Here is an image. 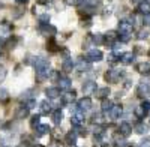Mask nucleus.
Returning <instances> with one entry per match:
<instances>
[{
	"label": "nucleus",
	"mask_w": 150,
	"mask_h": 147,
	"mask_svg": "<svg viewBox=\"0 0 150 147\" xmlns=\"http://www.w3.org/2000/svg\"><path fill=\"white\" fill-rule=\"evenodd\" d=\"M92 105H93V102H92V99H90V96H84V98H81V99L77 102V108L78 110H81V111H89V110L92 108Z\"/></svg>",
	"instance_id": "nucleus-9"
},
{
	"label": "nucleus",
	"mask_w": 150,
	"mask_h": 147,
	"mask_svg": "<svg viewBox=\"0 0 150 147\" xmlns=\"http://www.w3.org/2000/svg\"><path fill=\"white\" fill-rule=\"evenodd\" d=\"M41 114H44V116H48L50 113H51V110H53V105H51V102H50V101H42L41 102Z\"/></svg>",
	"instance_id": "nucleus-28"
},
{
	"label": "nucleus",
	"mask_w": 150,
	"mask_h": 147,
	"mask_svg": "<svg viewBox=\"0 0 150 147\" xmlns=\"http://www.w3.org/2000/svg\"><path fill=\"white\" fill-rule=\"evenodd\" d=\"M50 75H51V71H50V68L36 69V81H38V83L45 81L47 78H50Z\"/></svg>",
	"instance_id": "nucleus-11"
},
{
	"label": "nucleus",
	"mask_w": 150,
	"mask_h": 147,
	"mask_svg": "<svg viewBox=\"0 0 150 147\" xmlns=\"http://www.w3.org/2000/svg\"><path fill=\"white\" fill-rule=\"evenodd\" d=\"M134 60H135V54L134 53H123L120 56V62L123 65H132Z\"/></svg>",
	"instance_id": "nucleus-24"
},
{
	"label": "nucleus",
	"mask_w": 150,
	"mask_h": 147,
	"mask_svg": "<svg viewBox=\"0 0 150 147\" xmlns=\"http://www.w3.org/2000/svg\"><path fill=\"white\" fill-rule=\"evenodd\" d=\"M74 131H75V134H77L78 137H83V138H86L87 135H89V131H87L83 125H77V126H74Z\"/></svg>",
	"instance_id": "nucleus-32"
},
{
	"label": "nucleus",
	"mask_w": 150,
	"mask_h": 147,
	"mask_svg": "<svg viewBox=\"0 0 150 147\" xmlns=\"http://www.w3.org/2000/svg\"><path fill=\"white\" fill-rule=\"evenodd\" d=\"M51 119H53L54 125H60L62 123V120H63V113H62L60 108H56L54 111L51 113Z\"/></svg>",
	"instance_id": "nucleus-25"
},
{
	"label": "nucleus",
	"mask_w": 150,
	"mask_h": 147,
	"mask_svg": "<svg viewBox=\"0 0 150 147\" xmlns=\"http://www.w3.org/2000/svg\"><path fill=\"white\" fill-rule=\"evenodd\" d=\"M35 147H44V146H41V144H36Z\"/></svg>",
	"instance_id": "nucleus-53"
},
{
	"label": "nucleus",
	"mask_w": 150,
	"mask_h": 147,
	"mask_svg": "<svg viewBox=\"0 0 150 147\" xmlns=\"http://www.w3.org/2000/svg\"><path fill=\"white\" fill-rule=\"evenodd\" d=\"M15 2L18 5H26V3H29V0H15Z\"/></svg>",
	"instance_id": "nucleus-49"
},
{
	"label": "nucleus",
	"mask_w": 150,
	"mask_h": 147,
	"mask_svg": "<svg viewBox=\"0 0 150 147\" xmlns=\"http://www.w3.org/2000/svg\"><path fill=\"white\" fill-rule=\"evenodd\" d=\"M47 50H48L50 53H59V51H62V47H59L57 41L54 39V36H51V38L48 39V42H47Z\"/></svg>",
	"instance_id": "nucleus-18"
},
{
	"label": "nucleus",
	"mask_w": 150,
	"mask_h": 147,
	"mask_svg": "<svg viewBox=\"0 0 150 147\" xmlns=\"http://www.w3.org/2000/svg\"><path fill=\"white\" fill-rule=\"evenodd\" d=\"M140 147H150V138H144L140 143Z\"/></svg>",
	"instance_id": "nucleus-47"
},
{
	"label": "nucleus",
	"mask_w": 150,
	"mask_h": 147,
	"mask_svg": "<svg viewBox=\"0 0 150 147\" xmlns=\"http://www.w3.org/2000/svg\"><path fill=\"white\" fill-rule=\"evenodd\" d=\"M5 147H9V146H5Z\"/></svg>",
	"instance_id": "nucleus-54"
},
{
	"label": "nucleus",
	"mask_w": 150,
	"mask_h": 147,
	"mask_svg": "<svg viewBox=\"0 0 150 147\" xmlns=\"http://www.w3.org/2000/svg\"><path fill=\"white\" fill-rule=\"evenodd\" d=\"M5 42H6V39L3 36H0V47H5Z\"/></svg>",
	"instance_id": "nucleus-50"
},
{
	"label": "nucleus",
	"mask_w": 150,
	"mask_h": 147,
	"mask_svg": "<svg viewBox=\"0 0 150 147\" xmlns=\"http://www.w3.org/2000/svg\"><path fill=\"white\" fill-rule=\"evenodd\" d=\"M120 53H111L110 56H108V60L110 62H117V60H120Z\"/></svg>",
	"instance_id": "nucleus-42"
},
{
	"label": "nucleus",
	"mask_w": 150,
	"mask_h": 147,
	"mask_svg": "<svg viewBox=\"0 0 150 147\" xmlns=\"http://www.w3.org/2000/svg\"><path fill=\"white\" fill-rule=\"evenodd\" d=\"M131 2H132V3H137V2H140V0H131Z\"/></svg>",
	"instance_id": "nucleus-52"
},
{
	"label": "nucleus",
	"mask_w": 150,
	"mask_h": 147,
	"mask_svg": "<svg viewBox=\"0 0 150 147\" xmlns=\"http://www.w3.org/2000/svg\"><path fill=\"white\" fill-rule=\"evenodd\" d=\"M51 132V128H50L48 125H39V126H36V129H35V135H36V138H42L44 135H47V134H50Z\"/></svg>",
	"instance_id": "nucleus-17"
},
{
	"label": "nucleus",
	"mask_w": 150,
	"mask_h": 147,
	"mask_svg": "<svg viewBox=\"0 0 150 147\" xmlns=\"http://www.w3.org/2000/svg\"><path fill=\"white\" fill-rule=\"evenodd\" d=\"M39 23H41V24L50 23V15L47 14V12H45V14H41V15H39Z\"/></svg>",
	"instance_id": "nucleus-43"
},
{
	"label": "nucleus",
	"mask_w": 150,
	"mask_h": 147,
	"mask_svg": "<svg viewBox=\"0 0 150 147\" xmlns=\"http://www.w3.org/2000/svg\"><path fill=\"white\" fill-rule=\"evenodd\" d=\"M112 108V102L108 99V98H105V99H102V104H101V110L102 113H110V110Z\"/></svg>",
	"instance_id": "nucleus-33"
},
{
	"label": "nucleus",
	"mask_w": 150,
	"mask_h": 147,
	"mask_svg": "<svg viewBox=\"0 0 150 147\" xmlns=\"http://www.w3.org/2000/svg\"><path fill=\"white\" fill-rule=\"evenodd\" d=\"M24 105H26L29 110H32V108H35V107H36V99H35V98H30V99H27V101H26V104H24Z\"/></svg>",
	"instance_id": "nucleus-41"
},
{
	"label": "nucleus",
	"mask_w": 150,
	"mask_h": 147,
	"mask_svg": "<svg viewBox=\"0 0 150 147\" xmlns=\"http://www.w3.org/2000/svg\"><path fill=\"white\" fill-rule=\"evenodd\" d=\"M137 96L144 99V98L150 96V84L146 83V81H141L138 84V87H137Z\"/></svg>",
	"instance_id": "nucleus-5"
},
{
	"label": "nucleus",
	"mask_w": 150,
	"mask_h": 147,
	"mask_svg": "<svg viewBox=\"0 0 150 147\" xmlns=\"http://www.w3.org/2000/svg\"><path fill=\"white\" fill-rule=\"evenodd\" d=\"M84 120H86L84 111H81V110H78V108H75V111H74V114H72V117H71V123H72L74 126H77V125H83Z\"/></svg>",
	"instance_id": "nucleus-8"
},
{
	"label": "nucleus",
	"mask_w": 150,
	"mask_h": 147,
	"mask_svg": "<svg viewBox=\"0 0 150 147\" xmlns=\"http://www.w3.org/2000/svg\"><path fill=\"white\" fill-rule=\"evenodd\" d=\"M57 83H59V86L57 87L60 89V90H71V87H72V83H71V80L68 78V77H60L59 80H57Z\"/></svg>",
	"instance_id": "nucleus-19"
},
{
	"label": "nucleus",
	"mask_w": 150,
	"mask_h": 147,
	"mask_svg": "<svg viewBox=\"0 0 150 147\" xmlns=\"http://www.w3.org/2000/svg\"><path fill=\"white\" fill-rule=\"evenodd\" d=\"M122 77H123V71H120V69H108L104 75L105 81L111 83V84H117Z\"/></svg>",
	"instance_id": "nucleus-1"
},
{
	"label": "nucleus",
	"mask_w": 150,
	"mask_h": 147,
	"mask_svg": "<svg viewBox=\"0 0 150 147\" xmlns=\"http://www.w3.org/2000/svg\"><path fill=\"white\" fill-rule=\"evenodd\" d=\"M78 69L80 71H84V72H87V71H92V65L87 62V60H84V59H81L80 62H78Z\"/></svg>",
	"instance_id": "nucleus-34"
},
{
	"label": "nucleus",
	"mask_w": 150,
	"mask_h": 147,
	"mask_svg": "<svg viewBox=\"0 0 150 147\" xmlns=\"http://www.w3.org/2000/svg\"><path fill=\"white\" fill-rule=\"evenodd\" d=\"M80 24H81V27H90L92 24H93V23H92V17L87 15V17L81 18V23H80Z\"/></svg>",
	"instance_id": "nucleus-37"
},
{
	"label": "nucleus",
	"mask_w": 150,
	"mask_h": 147,
	"mask_svg": "<svg viewBox=\"0 0 150 147\" xmlns=\"http://www.w3.org/2000/svg\"><path fill=\"white\" fill-rule=\"evenodd\" d=\"M122 116H123V107H122L120 104L112 105V108L110 110V117H111V120H117V119H120Z\"/></svg>",
	"instance_id": "nucleus-13"
},
{
	"label": "nucleus",
	"mask_w": 150,
	"mask_h": 147,
	"mask_svg": "<svg viewBox=\"0 0 150 147\" xmlns=\"http://www.w3.org/2000/svg\"><path fill=\"white\" fill-rule=\"evenodd\" d=\"M27 63L32 65L35 69H42V68H50V62L44 57H30Z\"/></svg>",
	"instance_id": "nucleus-2"
},
{
	"label": "nucleus",
	"mask_w": 150,
	"mask_h": 147,
	"mask_svg": "<svg viewBox=\"0 0 150 147\" xmlns=\"http://www.w3.org/2000/svg\"><path fill=\"white\" fill-rule=\"evenodd\" d=\"M92 125H101L102 123V114L101 113H95L93 116H92Z\"/></svg>",
	"instance_id": "nucleus-36"
},
{
	"label": "nucleus",
	"mask_w": 150,
	"mask_h": 147,
	"mask_svg": "<svg viewBox=\"0 0 150 147\" xmlns=\"http://www.w3.org/2000/svg\"><path fill=\"white\" fill-rule=\"evenodd\" d=\"M119 134L122 137H125V138H128L132 134V126H131L129 122H122L120 126H119Z\"/></svg>",
	"instance_id": "nucleus-10"
},
{
	"label": "nucleus",
	"mask_w": 150,
	"mask_h": 147,
	"mask_svg": "<svg viewBox=\"0 0 150 147\" xmlns=\"http://www.w3.org/2000/svg\"><path fill=\"white\" fill-rule=\"evenodd\" d=\"M119 32L120 33H132L134 32V24L126 21V20H122L119 23Z\"/></svg>",
	"instance_id": "nucleus-14"
},
{
	"label": "nucleus",
	"mask_w": 150,
	"mask_h": 147,
	"mask_svg": "<svg viewBox=\"0 0 150 147\" xmlns=\"http://www.w3.org/2000/svg\"><path fill=\"white\" fill-rule=\"evenodd\" d=\"M45 95L48 96V99H57L60 96V89L59 87H48L45 90Z\"/></svg>",
	"instance_id": "nucleus-27"
},
{
	"label": "nucleus",
	"mask_w": 150,
	"mask_h": 147,
	"mask_svg": "<svg viewBox=\"0 0 150 147\" xmlns=\"http://www.w3.org/2000/svg\"><path fill=\"white\" fill-rule=\"evenodd\" d=\"M131 36H132V33H120L119 38H120L122 42H128V41L131 39Z\"/></svg>",
	"instance_id": "nucleus-44"
},
{
	"label": "nucleus",
	"mask_w": 150,
	"mask_h": 147,
	"mask_svg": "<svg viewBox=\"0 0 150 147\" xmlns=\"http://www.w3.org/2000/svg\"><path fill=\"white\" fill-rule=\"evenodd\" d=\"M83 2L84 0H65V3L69 6H80V5H83Z\"/></svg>",
	"instance_id": "nucleus-40"
},
{
	"label": "nucleus",
	"mask_w": 150,
	"mask_h": 147,
	"mask_svg": "<svg viewBox=\"0 0 150 147\" xmlns=\"http://www.w3.org/2000/svg\"><path fill=\"white\" fill-rule=\"evenodd\" d=\"M75 98H77V93H75V90H68V93H65L63 96H62V104L63 105H71L74 101H75Z\"/></svg>",
	"instance_id": "nucleus-20"
},
{
	"label": "nucleus",
	"mask_w": 150,
	"mask_h": 147,
	"mask_svg": "<svg viewBox=\"0 0 150 147\" xmlns=\"http://www.w3.org/2000/svg\"><path fill=\"white\" fill-rule=\"evenodd\" d=\"M15 11H17V12H14V17H15V18H20V17L24 14L23 9H15Z\"/></svg>",
	"instance_id": "nucleus-48"
},
{
	"label": "nucleus",
	"mask_w": 150,
	"mask_h": 147,
	"mask_svg": "<svg viewBox=\"0 0 150 147\" xmlns=\"http://www.w3.org/2000/svg\"><path fill=\"white\" fill-rule=\"evenodd\" d=\"M30 113V110L26 107V105H21L17 108V111H15V119L17 120H23V119H26Z\"/></svg>",
	"instance_id": "nucleus-21"
},
{
	"label": "nucleus",
	"mask_w": 150,
	"mask_h": 147,
	"mask_svg": "<svg viewBox=\"0 0 150 147\" xmlns=\"http://www.w3.org/2000/svg\"><path fill=\"white\" fill-rule=\"evenodd\" d=\"M114 147H129L128 143L125 141V140H119V135H116V143H114Z\"/></svg>",
	"instance_id": "nucleus-39"
},
{
	"label": "nucleus",
	"mask_w": 150,
	"mask_h": 147,
	"mask_svg": "<svg viewBox=\"0 0 150 147\" xmlns=\"http://www.w3.org/2000/svg\"><path fill=\"white\" fill-rule=\"evenodd\" d=\"M77 134H75V131H69L66 135H65V144L68 146H75L77 144Z\"/></svg>",
	"instance_id": "nucleus-23"
},
{
	"label": "nucleus",
	"mask_w": 150,
	"mask_h": 147,
	"mask_svg": "<svg viewBox=\"0 0 150 147\" xmlns=\"http://www.w3.org/2000/svg\"><path fill=\"white\" fill-rule=\"evenodd\" d=\"M39 33L44 35V36H48V38H51V36L57 35V27L53 26V24H50V23L41 24V26H39Z\"/></svg>",
	"instance_id": "nucleus-4"
},
{
	"label": "nucleus",
	"mask_w": 150,
	"mask_h": 147,
	"mask_svg": "<svg viewBox=\"0 0 150 147\" xmlns=\"http://www.w3.org/2000/svg\"><path fill=\"white\" fill-rule=\"evenodd\" d=\"M137 11H138V14L141 15H150V2L149 0H141V2L138 3V6H137Z\"/></svg>",
	"instance_id": "nucleus-12"
},
{
	"label": "nucleus",
	"mask_w": 150,
	"mask_h": 147,
	"mask_svg": "<svg viewBox=\"0 0 150 147\" xmlns=\"http://www.w3.org/2000/svg\"><path fill=\"white\" fill-rule=\"evenodd\" d=\"M39 125H41V114L32 116V119H30V126H32V129H36V126H39Z\"/></svg>",
	"instance_id": "nucleus-35"
},
{
	"label": "nucleus",
	"mask_w": 150,
	"mask_h": 147,
	"mask_svg": "<svg viewBox=\"0 0 150 147\" xmlns=\"http://www.w3.org/2000/svg\"><path fill=\"white\" fill-rule=\"evenodd\" d=\"M74 66H75V65H74V62H72V59H69V57L65 59V60H63V63H62V69H63L65 72H68V74L72 72Z\"/></svg>",
	"instance_id": "nucleus-31"
},
{
	"label": "nucleus",
	"mask_w": 150,
	"mask_h": 147,
	"mask_svg": "<svg viewBox=\"0 0 150 147\" xmlns=\"http://www.w3.org/2000/svg\"><path fill=\"white\" fill-rule=\"evenodd\" d=\"M17 147H27V144H20V146H17Z\"/></svg>",
	"instance_id": "nucleus-51"
},
{
	"label": "nucleus",
	"mask_w": 150,
	"mask_h": 147,
	"mask_svg": "<svg viewBox=\"0 0 150 147\" xmlns=\"http://www.w3.org/2000/svg\"><path fill=\"white\" fill-rule=\"evenodd\" d=\"M140 107L143 108V111H144V114H146V116L150 113V102H149V101H143V102L140 104Z\"/></svg>",
	"instance_id": "nucleus-38"
},
{
	"label": "nucleus",
	"mask_w": 150,
	"mask_h": 147,
	"mask_svg": "<svg viewBox=\"0 0 150 147\" xmlns=\"http://www.w3.org/2000/svg\"><path fill=\"white\" fill-rule=\"evenodd\" d=\"M47 9H48V3L44 2V0H39V2H36L35 6H33V14H38V15L45 14Z\"/></svg>",
	"instance_id": "nucleus-16"
},
{
	"label": "nucleus",
	"mask_w": 150,
	"mask_h": 147,
	"mask_svg": "<svg viewBox=\"0 0 150 147\" xmlns=\"http://www.w3.org/2000/svg\"><path fill=\"white\" fill-rule=\"evenodd\" d=\"M137 72H140L141 75H150V60H146V62H141L135 66Z\"/></svg>",
	"instance_id": "nucleus-15"
},
{
	"label": "nucleus",
	"mask_w": 150,
	"mask_h": 147,
	"mask_svg": "<svg viewBox=\"0 0 150 147\" xmlns=\"http://www.w3.org/2000/svg\"><path fill=\"white\" fill-rule=\"evenodd\" d=\"M81 90H83V93H84L86 96H90V95H95V93H96L98 86H96V83H95V81L89 80V81H86V83L83 84Z\"/></svg>",
	"instance_id": "nucleus-7"
},
{
	"label": "nucleus",
	"mask_w": 150,
	"mask_h": 147,
	"mask_svg": "<svg viewBox=\"0 0 150 147\" xmlns=\"http://www.w3.org/2000/svg\"><path fill=\"white\" fill-rule=\"evenodd\" d=\"M134 131H135L137 134H140V135H146L147 131H149V128H147V125L143 123V122H138V123L134 125Z\"/></svg>",
	"instance_id": "nucleus-29"
},
{
	"label": "nucleus",
	"mask_w": 150,
	"mask_h": 147,
	"mask_svg": "<svg viewBox=\"0 0 150 147\" xmlns=\"http://www.w3.org/2000/svg\"><path fill=\"white\" fill-rule=\"evenodd\" d=\"M104 59V54L101 50H96V48H93V50H89L84 57V60H87L89 63H93V62H101V60Z\"/></svg>",
	"instance_id": "nucleus-3"
},
{
	"label": "nucleus",
	"mask_w": 150,
	"mask_h": 147,
	"mask_svg": "<svg viewBox=\"0 0 150 147\" xmlns=\"http://www.w3.org/2000/svg\"><path fill=\"white\" fill-rule=\"evenodd\" d=\"M5 99H8V90L0 89V101H5Z\"/></svg>",
	"instance_id": "nucleus-46"
},
{
	"label": "nucleus",
	"mask_w": 150,
	"mask_h": 147,
	"mask_svg": "<svg viewBox=\"0 0 150 147\" xmlns=\"http://www.w3.org/2000/svg\"><path fill=\"white\" fill-rule=\"evenodd\" d=\"M18 42H20V38H18V36H14V35H12L9 39H6L5 47L8 48V50H14V48L18 45Z\"/></svg>",
	"instance_id": "nucleus-26"
},
{
	"label": "nucleus",
	"mask_w": 150,
	"mask_h": 147,
	"mask_svg": "<svg viewBox=\"0 0 150 147\" xmlns=\"http://www.w3.org/2000/svg\"><path fill=\"white\" fill-rule=\"evenodd\" d=\"M117 41H119V33L116 30H110L104 35V44L108 47H112Z\"/></svg>",
	"instance_id": "nucleus-6"
},
{
	"label": "nucleus",
	"mask_w": 150,
	"mask_h": 147,
	"mask_svg": "<svg viewBox=\"0 0 150 147\" xmlns=\"http://www.w3.org/2000/svg\"><path fill=\"white\" fill-rule=\"evenodd\" d=\"M110 95H111L110 87H101V89L96 90V98L98 99H105V98H108Z\"/></svg>",
	"instance_id": "nucleus-30"
},
{
	"label": "nucleus",
	"mask_w": 150,
	"mask_h": 147,
	"mask_svg": "<svg viewBox=\"0 0 150 147\" xmlns=\"http://www.w3.org/2000/svg\"><path fill=\"white\" fill-rule=\"evenodd\" d=\"M89 39L93 45H102L104 44V35L102 33H90L89 35Z\"/></svg>",
	"instance_id": "nucleus-22"
},
{
	"label": "nucleus",
	"mask_w": 150,
	"mask_h": 147,
	"mask_svg": "<svg viewBox=\"0 0 150 147\" xmlns=\"http://www.w3.org/2000/svg\"><path fill=\"white\" fill-rule=\"evenodd\" d=\"M147 36H149V32L147 30H140L138 35H137V38H138V39H146Z\"/></svg>",
	"instance_id": "nucleus-45"
}]
</instances>
